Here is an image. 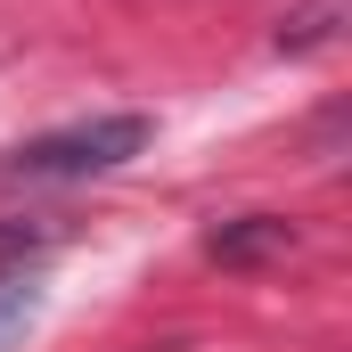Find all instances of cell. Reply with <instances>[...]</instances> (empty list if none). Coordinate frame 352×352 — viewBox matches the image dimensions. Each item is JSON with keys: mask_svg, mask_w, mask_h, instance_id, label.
Returning a JSON list of instances; mask_svg holds the SVG:
<instances>
[{"mask_svg": "<svg viewBox=\"0 0 352 352\" xmlns=\"http://www.w3.org/2000/svg\"><path fill=\"white\" fill-rule=\"evenodd\" d=\"M344 8L352 0H303V8H287V25H278V50H328L336 33H344Z\"/></svg>", "mask_w": 352, "mask_h": 352, "instance_id": "3957f363", "label": "cell"}, {"mask_svg": "<svg viewBox=\"0 0 352 352\" xmlns=\"http://www.w3.org/2000/svg\"><path fill=\"white\" fill-rule=\"evenodd\" d=\"M33 254H41V230L33 221H0V278H16Z\"/></svg>", "mask_w": 352, "mask_h": 352, "instance_id": "277c9868", "label": "cell"}, {"mask_svg": "<svg viewBox=\"0 0 352 352\" xmlns=\"http://www.w3.org/2000/svg\"><path fill=\"white\" fill-rule=\"evenodd\" d=\"M140 148H148V115H90V123L25 140L16 156H0V173H16V180H98L115 164H131Z\"/></svg>", "mask_w": 352, "mask_h": 352, "instance_id": "6da1fadb", "label": "cell"}, {"mask_svg": "<svg viewBox=\"0 0 352 352\" xmlns=\"http://www.w3.org/2000/svg\"><path fill=\"white\" fill-rule=\"evenodd\" d=\"M205 254L230 270H263V263H287L295 254V221L278 213H238V221H213L205 230Z\"/></svg>", "mask_w": 352, "mask_h": 352, "instance_id": "7a4b0ae2", "label": "cell"}, {"mask_svg": "<svg viewBox=\"0 0 352 352\" xmlns=\"http://www.w3.org/2000/svg\"><path fill=\"white\" fill-rule=\"evenodd\" d=\"M25 320H33V278L16 270V278H0V344H8Z\"/></svg>", "mask_w": 352, "mask_h": 352, "instance_id": "5b68a950", "label": "cell"}]
</instances>
